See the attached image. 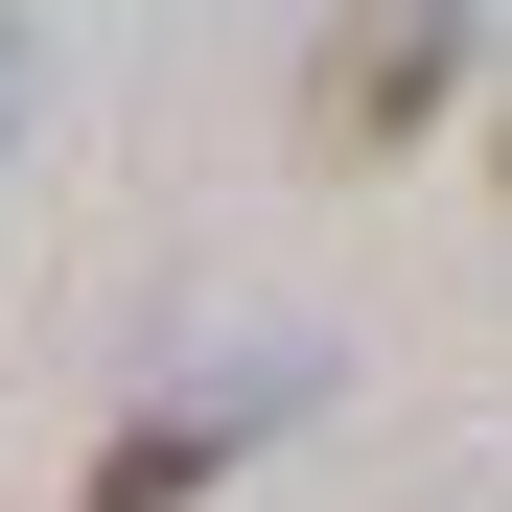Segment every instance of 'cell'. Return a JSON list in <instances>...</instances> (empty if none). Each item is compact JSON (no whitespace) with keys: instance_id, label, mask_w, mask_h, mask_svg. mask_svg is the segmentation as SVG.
Masks as SVG:
<instances>
[{"instance_id":"cell-1","label":"cell","mask_w":512,"mask_h":512,"mask_svg":"<svg viewBox=\"0 0 512 512\" xmlns=\"http://www.w3.org/2000/svg\"><path fill=\"white\" fill-rule=\"evenodd\" d=\"M466 70H489L466 0H419V24H326V47H303V163H396L419 117L466 94Z\"/></svg>"},{"instance_id":"cell-2","label":"cell","mask_w":512,"mask_h":512,"mask_svg":"<svg viewBox=\"0 0 512 512\" xmlns=\"http://www.w3.org/2000/svg\"><path fill=\"white\" fill-rule=\"evenodd\" d=\"M256 419H303V373H233V396H163V419H140V443H117L94 489H70V512H187V489H210L233 443H256Z\"/></svg>"},{"instance_id":"cell-3","label":"cell","mask_w":512,"mask_h":512,"mask_svg":"<svg viewBox=\"0 0 512 512\" xmlns=\"http://www.w3.org/2000/svg\"><path fill=\"white\" fill-rule=\"evenodd\" d=\"M0 117H24V24H0Z\"/></svg>"}]
</instances>
